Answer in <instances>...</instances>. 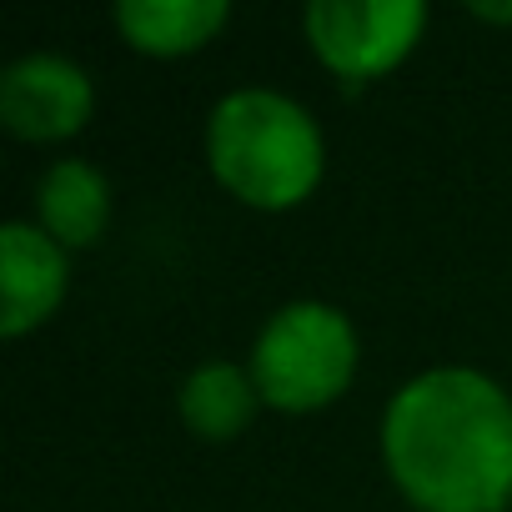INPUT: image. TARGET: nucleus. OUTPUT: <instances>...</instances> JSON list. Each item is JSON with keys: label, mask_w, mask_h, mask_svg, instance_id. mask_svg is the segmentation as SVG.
<instances>
[{"label": "nucleus", "mask_w": 512, "mask_h": 512, "mask_svg": "<svg viewBox=\"0 0 512 512\" xmlns=\"http://www.w3.org/2000/svg\"><path fill=\"white\" fill-rule=\"evenodd\" d=\"M472 21H492V26H512V0H467Z\"/></svg>", "instance_id": "9d476101"}, {"label": "nucleus", "mask_w": 512, "mask_h": 512, "mask_svg": "<svg viewBox=\"0 0 512 512\" xmlns=\"http://www.w3.org/2000/svg\"><path fill=\"white\" fill-rule=\"evenodd\" d=\"M71 292V251L36 221L0 226V332L11 342L56 317Z\"/></svg>", "instance_id": "423d86ee"}, {"label": "nucleus", "mask_w": 512, "mask_h": 512, "mask_svg": "<svg viewBox=\"0 0 512 512\" xmlns=\"http://www.w3.org/2000/svg\"><path fill=\"white\" fill-rule=\"evenodd\" d=\"M176 412H181V427L191 437L231 442V437H241L251 427L256 412H262V392H256L246 362L211 357V362L186 372V382L176 392Z\"/></svg>", "instance_id": "1a4fd4ad"}, {"label": "nucleus", "mask_w": 512, "mask_h": 512, "mask_svg": "<svg viewBox=\"0 0 512 512\" xmlns=\"http://www.w3.org/2000/svg\"><path fill=\"white\" fill-rule=\"evenodd\" d=\"M302 31L332 76L377 81L417 51L427 6L422 0H312L302 11Z\"/></svg>", "instance_id": "20e7f679"}, {"label": "nucleus", "mask_w": 512, "mask_h": 512, "mask_svg": "<svg viewBox=\"0 0 512 512\" xmlns=\"http://www.w3.org/2000/svg\"><path fill=\"white\" fill-rule=\"evenodd\" d=\"M46 236H56L66 251H91L111 226V181L101 166L81 156H61L36 181V216Z\"/></svg>", "instance_id": "0eeeda50"}, {"label": "nucleus", "mask_w": 512, "mask_h": 512, "mask_svg": "<svg viewBox=\"0 0 512 512\" xmlns=\"http://www.w3.org/2000/svg\"><path fill=\"white\" fill-rule=\"evenodd\" d=\"M96 111V81L61 51H26L0 71V126L21 141H71Z\"/></svg>", "instance_id": "39448f33"}, {"label": "nucleus", "mask_w": 512, "mask_h": 512, "mask_svg": "<svg viewBox=\"0 0 512 512\" xmlns=\"http://www.w3.org/2000/svg\"><path fill=\"white\" fill-rule=\"evenodd\" d=\"M226 21V0H116L111 6V26L121 31V41L156 61H176L211 46Z\"/></svg>", "instance_id": "6e6552de"}, {"label": "nucleus", "mask_w": 512, "mask_h": 512, "mask_svg": "<svg viewBox=\"0 0 512 512\" xmlns=\"http://www.w3.org/2000/svg\"><path fill=\"white\" fill-rule=\"evenodd\" d=\"M377 442L417 512H507L512 502V397L477 367L447 362L402 382Z\"/></svg>", "instance_id": "f257e3e1"}, {"label": "nucleus", "mask_w": 512, "mask_h": 512, "mask_svg": "<svg viewBox=\"0 0 512 512\" xmlns=\"http://www.w3.org/2000/svg\"><path fill=\"white\" fill-rule=\"evenodd\" d=\"M206 166L251 211L302 206L327 171L317 116L272 86H236L206 116Z\"/></svg>", "instance_id": "f03ea898"}, {"label": "nucleus", "mask_w": 512, "mask_h": 512, "mask_svg": "<svg viewBox=\"0 0 512 512\" xmlns=\"http://www.w3.org/2000/svg\"><path fill=\"white\" fill-rule=\"evenodd\" d=\"M357 362H362V342H357L352 317L322 297H297L277 307L262 322L246 357L262 407H277L292 417L332 407L357 382Z\"/></svg>", "instance_id": "7ed1b4c3"}]
</instances>
